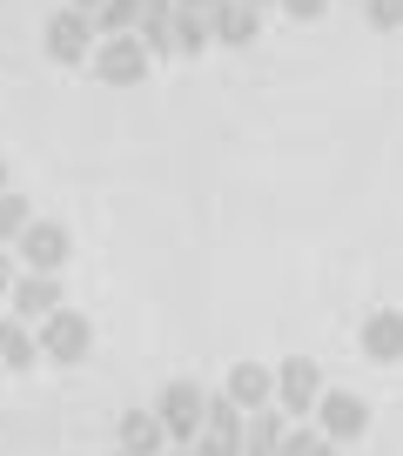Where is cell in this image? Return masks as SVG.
Segmentation results:
<instances>
[{
  "label": "cell",
  "instance_id": "cell-30",
  "mask_svg": "<svg viewBox=\"0 0 403 456\" xmlns=\"http://www.w3.org/2000/svg\"><path fill=\"white\" fill-rule=\"evenodd\" d=\"M115 456H128V450H115Z\"/></svg>",
  "mask_w": 403,
  "mask_h": 456
},
{
  "label": "cell",
  "instance_id": "cell-20",
  "mask_svg": "<svg viewBox=\"0 0 403 456\" xmlns=\"http://www.w3.org/2000/svg\"><path fill=\"white\" fill-rule=\"evenodd\" d=\"M202 429H216V436H235V443H243V410H235L229 396H209V416H202Z\"/></svg>",
  "mask_w": 403,
  "mask_h": 456
},
{
  "label": "cell",
  "instance_id": "cell-12",
  "mask_svg": "<svg viewBox=\"0 0 403 456\" xmlns=\"http://www.w3.org/2000/svg\"><path fill=\"white\" fill-rule=\"evenodd\" d=\"M283 436H289V416L276 410V403L243 416V456H276V450H283Z\"/></svg>",
  "mask_w": 403,
  "mask_h": 456
},
{
  "label": "cell",
  "instance_id": "cell-1",
  "mask_svg": "<svg viewBox=\"0 0 403 456\" xmlns=\"http://www.w3.org/2000/svg\"><path fill=\"white\" fill-rule=\"evenodd\" d=\"M34 342H41V356H47V362L74 370V362H87V356H95V322H87L81 309H68V302H61L54 315H41Z\"/></svg>",
  "mask_w": 403,
  "mask_h": 456
},
{
  "label": "cell",
  "instance_id": "cell-5",
  "mask_svg": "<svg viewBox=\"0 0 403 456\" xmlns=\"http://www.w3.org/2000/svg\"><path fill=\"white\" fill-rule=\"evenodd\" d=\"M87 61H95V74H101L108 87H135V81H148V47L135 41V34H108V41H101Z\"/></svg>",
  "mask_w": 403,
  "mask_h": 456
},
{
  "label": "cell",
  "instance_id": "cell-16",
  "mask_svg": "<svg viewBox=\"0 0 403 456\" xmlns=\"http://www.w3.org/2000/svg\"><path fill=\"white\" fill-rule=\"evenodd\" d=\"M142 7H148V0H101V7H95V14H87V20H95V34H101V41H108V34H135V20H142Z\"/></svg>",
  "mask_w": 403,
  "mask_h": 456
},
{
  "label": "cell",
  "instance_id": "cell-26",
  "mask_svg": "<svg viewBox=\"0 0 403 456\" xmlns=\"http://www.w3.org/2000/svg\"><path fill=\"white\" fill-rule=\"evenodd\" d=\"M161 456H195V450H188V443H169V450H161Z\"/></svg>",
  "mask_w": 403,
  "mask_h": 456
},
{
  "label": "cell",
  "instance_id": "cell-14",
  "mask_svg": "<svg viewBox=\"0 0 403 456\" xmlns=\"http://www.w3.org/2000/svg\"><path fill=\"white\" fill-rule=\"evenodd\" d=\"M121 450H128V456H161V450H169L161 416L155 410H128V416H121Z\"/></svg>",
  "mask_w": 403,
  "mask_h": 456
},
{
  "label": "cell",
  "instance_id": "cell-2",
  "mask_svg": "<svg viewBox=\"0 0 403 456\" xmlns=\"http://www.w3.org/2000/svg\"><path fill=\"white\" fill-rule=\"evenodd\" d=\"M323 370H317V356H283L276 362V410L296 423V416H309L317 410V396H323Z\"/></svg>",
  "mask_w": 403,
  "mask_h": 456
},
{
  "label": "cell",
  "instance_id": "cell-3",
  "mask_svg": "<svg viewBox=\"0 0 403 456\" xmlns=\"http://www.w3.org/2000/svg\"><path fill=\"white\" fill-rule=\"evenodd\" d=\"M155 416H161V429H169V443H195L202 436V416H209V389L202 383H169L155 396Z\"/></svg>",
  "mask_w": 403,
  "mask_h": 456
},
{
  "label": "cell",
  "instance_id": "cell-7",
  "mask_svg": "<svg viewBox=\"0 0 403 456\" xmlns=\"http://www.w3.org/2000/svg\"><path fill=\"white\" fill-rule=\"evenodd\" d=\"M41 47L61 61V68H81V61L95 54V20H87L81 7H68V14H54V20H47Z\"/></svg>",
  "mask_w": 403,
  "mask_h": 456
},
{
  "label": "cell",
  "instance_id": "cell-27",
  "mask_svg": "<svg viewBox=\"0 0 403 456\" xmlns=\"http://www.w3.org/2000/svg\"><path fill=\"white\" fill-rule=\"evenodd\" d=\"M68 7H81V14H95V7H101V0H68Z\"/></svg>",
  "mask_w": 403,
  "mask_h": 456
},
{
  "label": "cell",
  "instance_id": "cell-18",
  "mask_svg": "<svg viewBox=\"0 0 403 456\" xmlns=\"http://www.w3.org/2000/svg\"><path fill=\"white\" fill-rule=\"evenodd\" d=\"M34 222V208H28V195H21V188H7V195H0V248L7 242H21V228Z\"/></svg>",
  "mask_w": 403,
  "mask_h": 456
},
{
  "label": "cell",
  "instance_id": "cell-4",
  "mask_svg": "<svg viewBox=\"0 0 403 456\" xmlns=\"http://www.w3.org/2000/svg\"><path fill=\"white\" fill-rule=\"evenodd\" d=\"M309 416H317V429H323L330 443H357L363 429H370V403H363L357 389H323Z\"/></svg>",
  "mask_w": 403,
  "mask_h": 456
},
{
  "label": "cell",
  "instance_id": "cell-23",
  "mask_svg": "<svg viewBox=\"0 0 403 456\" xmlns=\"http://www.w3.org/2000/svg\"><path fill=\"white\" fill-rule=\"evenodd\" d=\"M283 7H289V20H317L330 0H283Z\"/></svg>",
  "mask_w": 403,
  "mask_h": 456
},
{
  "label": "cell",
  "instance_id": "cell-25",
  "mask_svg": "<svg viewBox=\"0 0 403 456\" xmlns=\"http://www.w3.org/2000/svg\"><path fill=\"white\" fill-rule=\"evenodd\" d=\"M175 7H182V14H209V7H216V0H175Z\"/></svg>",
  "mask_w": 403,
  "mask_h": 456
},
{
  "label": "cell",
  "instance_id": "cell-9",
  "mask_svg": "<svg viewBox=\"0 0 403 456\" xmlns=\"http://www.w3.org/2000/svg\"><path fill=\"white\" fill-rule=\"evenodd\" d=\"M222 396H229L243 416H249V410H269V403H276V370H269V362H235Z\"/></svg>",
  "mask_w": 403,
  "mask_h": 456
},
{
  "label": "cell",
  "instance_id": "cell-6",
  "mask_svg": "<svg viewBox=\"0 0 403 456\" xmlns=\"http://www.w3.org/2000/svg\"><path fill=\"white\" fill-rule=\"evenodd\" d=\"M68 256H74V235L61 222H41V215H34V222L21 228V262H28L34 275H61Z\"/></svg>",
  "mask_w": 403,
  "mask_h": 456
},
{
  "label": "cell",
  "instance_id": "cell-8",
  "mask_svg": "<svg viewBox=\"0 0 403 456\" xmlns=\"http://www.w3.org/2000/svg\"><path fill=\"white\" fill-rule=\"evenodd\" d=\"M262 34V7H243V0H216L209 7V41L216 47H249Z\"/></svg>",
  "mask_w": 403,
  "mask_h": 456
},
{
  "label": "cell",
  "instance_id": "cell-21",
  "mask_svg": "<svg viewBox=\"0 0 403 456\" xmlns=\"http://www.w3.org/2000/svg\"><path fill=\"white\" fill-rule=\"evenodd\" d=\"M363 20H370L376 34H390V28H403V0H363Z\"/></svg>",
  "mask_w": 403,
  "mask_h": 456
},
{
  "label": "cell",
  "instance_id": "cell-19",
  "mask_svg": "<svg viewBox=\"0 0 403 456\" xmlns=\"http://www.w3.org/2000/svg\"><path fill=\"white\" fill-rule=\"evenodd\" d=\"M202 47H216L209 41V14H182L175 7V54H202Z\"/></svg>",
  "mask_w": 403,
  "mask_h": 456
},
{
  "label": "cell",
  "instance_id": "cell-29",
  "mask_svg": "<svg viewBox=\"0 0 403 456\" xmlns=\"http://www.w3.org/2000/svg\"><path fill=\"white\" fill-rule=\"evenodd\" d=\"M243 7H269V0H243Z\"/></svg>",
  "mask_w": 403,
  "mask_h": 456
},
{
  "label": "cell",
  "instance_id": "cell-10",
  "mask_svg": "<svg viewBox=\"0 0 403 456\" xmlns=\"http://www.w3.org/2000/svg\"><path fill=\"white\" fill-rule=\"evenodd\" d=\"M7 296H14V315L21 322H41V315H54L61 309V275H14V289H7Z\"/></svg>",
  "mask_w": 403,
  "mask_h": 456
},
{
  "label": "cell",
  "instance_id": "cell-15",
  "mask_svg": "<svg viewBox=\"0 0 403 456\" xmlns=\"http://www.w3.org/2000/svg\"><path fill=\"white\" fill-rule=\"evenodd\" d=\"M34 362H41L34 329L21 322V315H7V322H0V370H34Z\"/></svg>",
  "mask_w": 403,
  "mask_h": 456
},
{
  "label": "cell",
  "instance_id": "cell-24",
  "mask_svg": "<svg viewBox=\"0 0 403 456\" xmlns=\"http://www.w3.org/2000/svg\"><path fill=\"white\" fill-rule=\"evenodd\" d=\"M14 289V262H7V248H0V296Z\"/></svg>",
  "mask_w": 403,
  "mask_h": 456
},
{
  "label": "cell",
  "instance_id": "cell-13",
  "mask_svg": "<svg viewBox=\"0 0 403 456\" xmlns=\"http://www.w3.org/2000/svg\"><path fill=\"white\" fill-rule=\"evenodd\" d=\"M135 41L148 47V61H155V54H175V0H148L142 20H135Z\"/></svg>",
  "mask_w": 403,
  "mask_h": 456
},
{
  "label": "cell",
  "instance_id": "cell-11",
  "mask_svg": "<svg viewBox=\"0 0 403 456\" xmlns=\"http://www.w3.org/2000/svg\"><path fill=\"white\" fill-rule=\"evenodd\" d=\"M363 356L370 362H403V309H376L363 322Z\"/></svg>",
  "mask_w": 403,
  "mask_h": 456
},
{
  "label": "cell",
  "instance_id": "cell-17",
  "mask_svg": "<svg viewBox=\"0 0 403 456\" xmlns=\"http://www.w3.org/2000/svg\"><path fill=\"white\" fill-rule=\"evenodd\" d=\"M276 456H336V443L323 436L317 423H289V436H283V450Z\"/></svg>",
  "mask_w": 403,
  "mask_h": 456
},
{
  "label": "cell",
  "instance_id": "cell-22",
  "mask_svg": "<svg viewBox=\"0 0 403 456\" xmlns=\"http://www.w3.org/2000/svg\"><path fill=\"white\" fill-rule=\"evenodd\" d=\"M188 450H195V456H243V443H235V436H216V429H202Z\"/></svg>",
  "mask_w": 403,
  "mask_h": 456
},
{
  "label": "cell",
  "instance_id": "cell-28",
  "mask_svg": "<svg viewBox=\"0 0 403 456\" xmlns=\"http://www.w3.org/2000/svg\"><path fill=\"white\" fill-rule=\"evenodd\" d=\"M0 195H7V161H0Z\"/></svg>",
  "mask_w": 403,
  "mask_h": 456
}]
</instances>
